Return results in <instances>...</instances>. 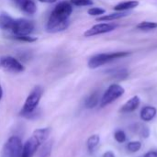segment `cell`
Listing matches in <instances>:
<instances>
[{
	"label": "cell",
	"instance_id": "cell-1",
	"mask_svg": "<svg viewBox=\"0 0 157 157\" xmlns=\"http://www.w3.org/2000/svg\"><path fill=\"white\" fill-rule=\"evenodd\" d=\"M73 12V6L72 4L66 1L60 2L52 10L47 26L46 29L48 32L51 33H56L65 30L69 25V17Z\"/></svg>",
	"mask_w": 157,
	"mask_h": 157
},
{
	"label": "cell",
	"instance_id": "cell-2",
	"mask_svg": "<svg viewBox=\"0 0 157 157\" xmlns=\"http://www.w3.org/2000/svg\"><path fill=\"white\" fill-rule=\"evenodd\" d=\"M43 94V89L41 86H35L29 95L27 97L25 103L22 107V109L20 111V116L25 117L27 119H30L32 115L36 114V109L38 108V105L40 101V98Z\"/></svg>",
	"mask_w": 157,
	"mask_h": 157
},
{
	"label": "cell",
	"instance_id": "cell-3",
	"mask_svg": "<svg viewBox=\"0 0 157 157\" xmlns=\"http://www.w3.org/2000/svg\"><path fill=\"white\" fill-rule=\"evenodd\" d=\"M130 54H131L130 52H109V53H99L92 56L89 59L87 63V66L90 69H96L115 60L127 57Z\"/></svg>",
	"mask_w": 157,
	"mask_h": 157
},
{
	"label": "cell",
	"instance_id": "cell-4",
	"mask_svg": "<svg viewBox=\"0 0 157 157\" xmlns=\"http://www.w3.org/2000/svg\"><path fill=\"white\" fill-rule=\"evenodd\" d=\"M23 144L19 137L11 136L4 145L2 157H21Z\"/></svg>",
	"mask_w": 157,
	"mask_h": 157
},
{
	"label": "cell",
	"instance_id": "cell-5",
	"mask_svg": "<svg viewBox=\"0 0 157 157\" xmlns=\"http://www.w3.org/2000/svg\"><path fill=\"white\" fill-rule=\"evenodd\" d=\"M124 93H125V89L121 85H118V84L110 85L109 86V88L106 90V92L104 93V95L100 100V107L104 108V107L111 104L112 102H114L115 100L120 98Z\"/></svg>",
	"mask_w": 157,
	"mask_h": 157
},
{
	"label": "cell",
	"instance_id": "cell-6",
	"mask_svg": "<svg viewBox=\"0 0 157 157\" xmlns=\"http://www.w3.org/2000/svg\"><path fill=\"white\" fill-rule=\"evenodd\" d=\"M0 69L13 74H19L25 70V67L19 61L12 56H1Z\"/></svg>",
	"mask_w": 157,
	"mask_h": 157
},
{
	"label": "cell",
	"instance_id": "cell-7",
	"mask_svg": "<svg viewBox=\"0 0 157 157\" xmlns=\"http://www.w3.org/2000/svg\"><path fill=\"white\" fill-rule=\"evenodd\" d=\"M34 29V23L30 20L25 18L15 19V23L11 32L15 36H25L30 35Z\"/></svg>",
	"mask_w": 157,
	"mask_h": 157
},
{
	"label": "cell",
	"instance_id": "cell-8",
	"mask_svg": "<svg viewBox=\"0 0 157 157\" xmlns=\"http://www.w3.org/2000/svg\"><path fill=\"white\" fill-rule=\"evenodd\" d=\"M117 27H118V25L113 24V23H99V24L94 25L89 29H87L84 33V36L85 37H92V36H96V35L108 33V32H110V31H113L114 29H116Z\"/></svg>",
	"mask_w": 157,
	"mask_h": 157
},
{
	"label": "cell",
	"instance_id": "cell-9",
	"mask_svg": "<svg viewBox=\"0 0 157 157\" xmlns=\"http://www.w3.org/2000/svg\"><path fill=\"white\" fill-rule=\"evenodd\" d=\"M14 5L22 12L32 15L37 11V6L33 0H12Z\"/></svg>",
	"mask_w": 157,
	"mask_h": 157
},
{
	"label": "cell",
	"instance_id": "cell-10",
	"mask_svg": "<svg viewBox=\"0 0 157 157\" xmlns=\"http://www.w3.org/2000/svg\"><path fill=\"white\" fill-rule=\"evenodd\" d=\"M141 100L140 98L138 96H134L132 97L131 99H129L120 109L121 112L122 113H128V112H132L134 110H136L138 109V107L140 106Z\"/></svg>",
	"mask_w": 157,
	"mask_h": 157
},
{
	"label": "cell",
	"instance_id": "cell-11",
	"mask_svg": "<svg viewBox=\"0 0 157 157\" xmlns=\"http://www.w3.org/2000/svg\"><path fill=\"white\" fill-rule=\"evenodd\" d=\"M156 108L153 106H146L142 109L141 110V120L144 121H151L156 116Z\"/></svg>",
	"mask_w": 157,
	"mask_h": 157
},
{
	"label": "cell",
	"instance_id": "cell-12",
	"mask_svg": "<svg viewBox=\"0 0 157 157\" xmlns=\"http://www.w3.org/2000/svg\"><path fill=\"white\" fill-rule=\"evenodd\" d=\"M15 23V18L7 14L0 15V29L11 31Z\"/></svg>",
	"mask_w": 157,
	"mask_h": 157
},
{
	"label": "cell",
	"instance_id": "cell-13",
	"mask_svg": "<svg viewBox=\"0 0 157 157\" xmlns=\"http://www.w3.org/2000/svg\"><path fill=\"white\" fill-rule=\"evenodd\" d=\"M130 15L129 11H117L115 13H111L109 15H102L97 18L98 21H112L116 19H120L122 17H125Z\"/></svg>",
	"mask_w": 157,
	"mask_h": 157
},
{
	"label": "cell",
	"instance_id": "cell-14",
	"mask_svg": "<svg viewBox=\"0 0 157 157\" xmlns=\"http://www.w3.org/2000/svg\"><path fill=\"white\" fill-rule=\"evenodd\" d=\"M139 6V1L137 0H129V1H124L117 4L113 9L115 11H129L132 10Z\"/></svg>",
	"mask_w": 157,
	"mask_h": 157
},
{
	"label": "cell",
	"instance_id": "cell-15",
	"mask_svg": "<svg viewBox=\"0 0 157 157\" xmlns=\"http://www.w3.org/2000/svg\"><path fill=\"white\" fill-rule=\"evenodd\" d=\"M39 153L37 157H51L52 150V142L49 141L40 145V148H39Z\"/></svg>",
	"mask_w": 157,
	"mask_h": 157
},
{
	"label": "cell",
	"instance_id": "cell-16",
	"mask_svg": "<svg viewBox=\"0 0 157 157\" xmlns=\"http://www.w3.org/2000/svg\"><path fill=\"white\" fill-rule=\"evenodd\" d=\"M99 103V94L98 91L92 93L86 99L85 102V106L86 109H94L95 107L98 106V104Z\"/></svg>",
	"mask_w": 157,
	"mask_h": 157
},
{
	"label": "cell",
	"instance_id": "cell-17",
	"mask_svg": "<svg viewBox=\"0 0 157 157\" xmlns=\"http://www.w3.org/2000/svg\"><path fill=\"white\" fill-rule=\"evenodd\" d=\"M99 142H100V137H99V135H98V134L91 135V136L87 139V141H86V147H87V150H88L90 153H92V152L97 148V146L98 145Z\"/></svg>",
	"mask_w": 157,
	"mask_h": 157
},
{
	"label": "cell",
	"instance_id": "cell-18",
	"mask_svg": "<svg viewBox=\"0 0 157 157\" xmlns=\"http://www.w3.org/2000/svg\"><path fill=\"white\" fill-rule=\"evenodd\" d=\"M136 29L140 30H151L157 29V22L154 21H142L136 25Z\"/></svg>",
	"mask_w": 157,
	"mask_h": 157
},
{
	"label": "cell",
	"instance_id": "cell-19",
	"mask_svg": "<svg viewBox=\"0 0 157 157\" xmlns=\"http://www.w3.org/2000/svg\"><path fill=\"white\" fill-rule=\"evenodd\" d=\"M142 148V144L139 141H132L127 144V150L131 153H136Z\"/></svg>",
	"mask_w": 157,
	"mask_h": 157
},
{
	"label": "cell",
	"instance_id": "cell-20",
	"mask_svg": "<svg viewBox=\"0 0 157 157\" xmlns=\"http://www.w3.org/2000/svg\"><path fill=\"white\" fill-rule=\"evenodd\" d=\"M114 139L119 143V144H122L124 142H126L127 136L124 131L122 130H117L114 133Z\"/></svg>",
	"mask_w": 157,
	"mask_h": 157
},
{
	"label": "cell",
	"instance_id": "cell-21",
	"mask_svg": "<svg viewBox=\"0 0 157 157\" xmlns=\"http://www.w3.org/2000/svg\"><path fill=\"white\" fill-rule=\"evenodd\" d=\"M13 39L20 40V41H26V42H34L37 40V38L32 37L30 35H25V36H13Z\"/></svg>",
	"mask_w": 157,
	"mask_h": 157
},
{
	"label": "cell",
	"instance_id": "cell-22",
	"mask_svg": "<svg viewBox=\"0 0 157 157\" xmlns=\"http://www.w3.org/2000/svg\"><path fill=\"white\" fill-rule=\"evenodd\" d=\"M71 4L76 6H92L93 1L92 0H71Z\"/></svg>",
	"mask_w": 157,
	"mask_h": 157
},
{
	"label": "cell",
	"instance_id": "cell-23",
	"mask_svg": "<svg viewBox=\"0 0 157 157\" xmlns=\"http://www.w3.org/2000/svg\"><path fill=\"white\" fill-rule=\"evenodd\" d=\"M105 9L101 7H91L87 11L88 15L90 16H102L103 14H105Z\"/></svg>",
	"mask_w": 157,
	"mask_h": 157
},
{
	"label": "cell",
	"instance_id": "cell-24",
	"mask_svg": "<svg viewBox=\"0 0 157 157\" xmlns=\"http://www.w3.org/2000/svg\"><path fill=\"white\" fill-rule=\"evenodd\" d=\"M140 134H141V136L143 138H145L146 139L150 135V131H149V129L147 127H144V128H142V131H141Z\"/></svg>",
	"mask_w": 157,
	"mask_h": 157
},
{
	"label": "cell",
	"instance_id": "cell-25",
	"mask_svg": "<svg viewBox=\"0 0 157 157\" xmlns=\"http://www.w3.org/2000/svg\"><path fill=\"white\" fill-rule=\"evenodd\" d=\"M144 157H157V150L156 151H150L146 153Z\"/></svg>",
	"mask_w": 157,
	"mask_h": 157
},
{
	"label": "cell",
	"instance_id": "cell-26",
	"mask_svg": "<svg viewBox=\"0 0 157 157\" xmlns=\"http://www.w3.org/2000/svg\"><path fill=\"white\" fill-rule=\"evenodd\" d=\"M102 157H115V155L112 151H107L106 153L103 154Z\"/></svg>",
	"mask_w": 157,
	"mask_h": 157
},
{
	"label": "cell",
	"instance_id": "cell-27",
	"mask_svg": "<svg viewBox=\"0 0 157 157\" xmlns=\"http://www.w3.org/2000/svg\"><path fill=\"white\" fill-rule=\"evenodd\" d=\"M39 1H40V2H42V3H54V2H56L57 0H39Z\"/></svg>",
	"mask_w": 157,
	"mask_h": 157
},
{
	"label": "cell",
	"instance_id": "cell-28",
	"mask_svg": "<svg viewBox=\"0 0 157 157\" xmlns=\"http://www.w3.org/2000/svg\"><path fill=\"white\" fill-rule=\"evenodd\" d=\"M2 98H3V88L0 85V100L2 99Z\"/></svg>",
	"mask_w": 157,
	"mask_h": 157
},
{
	"label": "cell",
	"instance_id": "cell-29",
	"mask_svg": "<svg viewBox=\"0 0 157 157\" xmlns=\"http://www.w3.org/2000/svg\"><path fill=\"white\" fill-rule=\"evenodd\" d=\"M21 157H29L28 155H24V154H22L21 155Z\"/></svg>",
	"mask_w": 157,
	"mask_h": 157
}]
</instances>
